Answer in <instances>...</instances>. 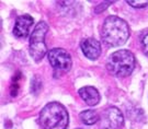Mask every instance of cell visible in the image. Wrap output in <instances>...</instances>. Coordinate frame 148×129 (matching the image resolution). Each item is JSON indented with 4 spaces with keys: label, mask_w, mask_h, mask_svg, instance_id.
I'll return each instance as SVG.
<instances>
[{
    "label": "cell",
    "mask_w": 148,
    "mask_h": 129,
    "mask_svg": "<svg viewBox=\"0 0 148 129\" xmlns=\"http://www.w3.org/2000/svg\"><path fill=\"white\" fill-rule=\"evenodd\" d=\"M81 50L86 57H88L89 59L95 60L101 55V44L95 38H85L81 42Z\"/></svg>",
    "instance_id": "cell-8"
},
{
    "label": "cell",
    "mask_w": 148,
    "mask_h": 129,
    "mask_svg": "<svg viewBox=\"0 0 148 129\" xmlns=\"http://www.w3.org/2000/svg\"><path fill=\"white\" fill-rule=\"evenodd\" d=\"M34 23V20L29 14H23L16 19L14 27H13V34L16 37H27L30 30Z\"/></svg>",
    "instance_id": "cell-7"
},
{
    "label": "cell",
    "mask_w": 148,
    "mask_h": 129,
    "mask_svg": "<svg viewBox=\"0 0 148 129\" xmlns=\"http://www.w3.org/2000/svg\"><path fill=\"white\" fill-rule=\"evenodd\" d=\"M80 119L86 125H93L98 120H100V117H99V115L97 114L95 111L87 109V111H84V112L80 113Z\"/></svg>",
    "instance_id": "cell-10"
},
{
    "label": "cell",
    "mask_w": 148,
    "mask_h": 129,
    "mask_svg": "<svg viewBox=\"0 0 148 129\" xmlns=\"http://www.w3.org/2000/svg\"><path fill=\"white\" fill-rule=\"evenodd\" d=\"M124 117L121 111L116 107H109L100 115V129H122Z\"/></svg>",
    "instance_id": "cell-6"
},
{
    "label": "cell",
    "mask_w": 148,
    "mask_h": 129,
    "mask_svg": "<svg viewBox=\"0 0 148 129\" xmlns=\"http://www.w3.org/2000/svg\"><path fill=\"white\" fill-rule=\"evenodd\" d=\"M78 129H80V128H78Z\"/></svg>",
    "instance_id": "cell-13"
},
{
    "label": "cell",
    "mask_w": 148,
    "mask_h": 129,
    "mask_svg": "<svg viewBox=\"0 0 148 129\" xmlns=\"http://www.w3.org/2000/svg\"><path fill=\"white\" fill-rule=\"evenodd\" d=\"M102 41L110 47H116L126 43L130 36V27L126 21L116 16H108L101 31Z\"/></svg>",
    "instance_id": "cell-1"
},
{
    "label": "cell",
    "mask_w": 148,
    "mask_h": 129,
    "mask_svg": "<svg viewBox=\"0 0 148 129\" xmlns=\"http://www.w3.org/2000/svg\"><path fill=\"white\" fill-rule=\"evenodd\" d=\"M79 95L89 106H95L100 102V94L93 86H84L79 89Z\"/></svg>",
    "instance_id": "cell-9"
},
{
    "label": "cell",
    "mask_w": 148,
    "mask_h": 129,
    "mask_svg": "<svg viewBox=\"0 0 148 129\" xmlns=\"http://www.w3.org/2000/svg\"><path fill=\"white\" fill-rule=\"evenodd\" d=\"M135 56L127 49H120L109 57L106 67L111 75L120 78L130 75L135 68Z\"/></svg>",
    "instance_id": "cell-3"
},
{
    "label": "cell",
    "mask_w": 148,
    "mask_h": 129,
    "mask_svg": "<svg viewBox=\"0 0 148 129\" xmlns=\"http://www.w3.org/2000/svg\"><path fill=\"white\" fill-rule=\"evenodd\" d=\"M47 23L45 21H40L31 34L29 52H30L31 57L36 62L41 61L47 52V47L45 44V36L47 34Z\"/></svg>",
    "instance_id": "cell-4"
},
{
    "label": "cell",
    "mask_w": 148,
    "mask_h": 129,
    "mask_svg": "<svg viewBox=\"0 0 148 129\" xmlns=\"http://www.w3.org/2000/svg\"><path fill=\"white\" fill-rule=\"evenodd\" d=\"M49 64L54 68L56 73H67L71 69V57L67 50L63 48H54L51 49L47 54Z\"/></svg>",
    "instance_id": "cell-5"
},
{
    "label": "cell",
    "mask_w": 148,
    "mask_h": 129,
    "mask_svg": "<svg viewBox=\"0 0 148 129\" xmlns=\"http://www.w3.org/2000/svg\"><path fill=\"white\" fill-rule=\"evenodd\" d=\"M127 3L134 8H145L148 5V1H131V0H128Z\"/></svg>",
    "instance_id": "cell-11"
},
{
    "label": "cell",
    "mask_w": 148,
    "mask_h": 129,
    "mask_svg": "<svg viewBox=\"0 0 148 129\" xmlns=\"http://www.w3.org/2000/svg\"><path fill=\"white\" fill-rule=\"evenodd\" d=\"M142 46H143V52L146 56H148V34L145 35L142 41Z\"/></svg>",
    "instance_id": "cell-12"
},
{
    "label": "cell",
    "mask_w": 148,
    "mask_h": 129,
    "mask_svg": "<svg viewBox=\"0 0 148 129\" xmlns=\"http://www.w3.org/2000/svg\"><path fill=\"white\" fill-rule=\"evenodd\" d=\"M38 122L43 129H66L69 123L68 112L60 103L51 102L41 111Z\"/></svg>",
    "instance_id": "cell-2"
}]
</instances>
